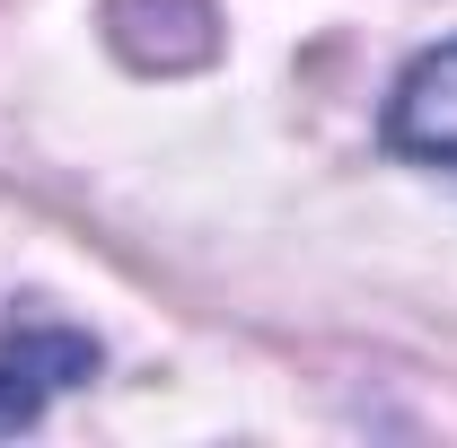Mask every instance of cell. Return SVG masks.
<instances>
[{
    "label": "cell",
    "mask_w": 457,
    "mask_h": 448,
    "mask_svg": "<svg viewBox=\"0 0 457 448\" xmlns=\"http://www.w3.org/2000/svg\"><path fill=\"white\" fill-rule=\"evenodd\" d=\"M79 378H97V343L79 326H9L0 335V431L45 422V404Z\"/></svg>",
    "instance_id": "cell-1"
},
{
    "label": "cell",
    "mask_w": 457,
    "mask_h": 448,
    "mask_svg": "<svg viewBox=\"0 0 457 448\" xmlns=\"http://www.w3.org/2000/svg\"><path fill=\"white\" fill-rule=\"evenodd\" d=\"M387 150L457 176V36L431 45V54L396 79V97H387Z\"/></svg>",
    "instance_id": "cell-2"
}]
</instances>
